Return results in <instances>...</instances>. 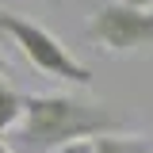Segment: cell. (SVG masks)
Masks as SVG:
<instances>
[{"mask_svg":"<svg viewBox=\"0 0 153 153\" xmlns=\"http://www.w3.org/2000/svg\"><path fill=\"white\" fill-rule=\"evenodd\" d=\"M57 153H92V138H80V142H69V146H61Z\"/></svg>","mask_w":153,"mask_h":153,"instance_id":"cell-6","label":"cell"},{"mask_svg":"<svg viewBox=\"0 0 153 153\" xmlns=\"http://www.w3.org/2000/svg\"><path fill=\"white\" fill-rule=\"evenodd\" d=\"M4 73H8V61H4V57H0V76H4Z\"/></svg>","mask_w":153,"mask_h":153,"instance_id":"cell-8","label":"cell"},{"mask_svg":"<svg viewBox=\"0 0 153 153\" xmlns=\"http://www.w3.org/2000/svg\"><path fill=\"white\" fill-rule=\"evenodd\" d=\"M123 4H130V8H153V0H123Z\"/></svg>","mask_w":153,"mask_h":153,"instance_id":"cell-7","label":"cell"},{"mask_svg":"<svg viewBox=\"0 0 153 153\" xmlns=\"http://www.w3.org/2000/svg\"><path fill=\"white\" fill-rule=\"evenodd\" d=\"M23 103H27V96L19 92V88H12V84L0 76V138L23 119Z\"/></svg>","mask_w":153,"mask_h":153,"instance_id":"cell-5","label":"cell"},{"mask_svg":"<svg viewBox=\"0 0 153 153\" xmlns=\"http://www.w3.org/2000/svg\"><path fill=\"white\" fill-rule=\"evenodd\" d=\"M0 35L8 38V42H16V50L35 65L38 73L54 76V80H65V84H80V88L92 84V69L80 65L61 46V38L50 35L46 27H38L35 19L16 16V12H0Z\"/></svg>","mask_w":153,"mask_h":153,"instance_id":"cell-2","label":"cell"},{"mask_svg":"<svg viewBox=\"0 0 153 153\" xmlns=\"http://www.w3.org/2000/svg\"><path fill=\"white\" fill-rule=\"evenodd\" d=\"M0 153H12V149H8V146H4V138H0Z\"/></svg>","mask_w":153,"mask_h":153,"instance_id":"cell-9","label":"cell"},{"mask_svg":"<svg viewBox=\"0 0 153 153\" xmlns=\"http://www.w3.org/2000/svg\"><path fill=\"white\" fill-rule=\"evenodd\" d=\"M84 35L100 50H111V54L149 50L153 46V8H130L123 0H107L88 16Z\"/></svg>","mask_w":153,"mask_h":153,"instance_id":"cell-3","label":"cell"},{"mask_svg":"<svg viewBox=\"0 0 153 153\" xmlns=\"http://www.w3.org/2000/svg\"><path fill=\"white\" fill-rule=\"evenodd\" d=\"M111 130H126V119L119 111H111L107 103L69 96V92H38V96H27V103H23L16 149L19 153H57L69 142L111 134Z\"/></svg>","mask_w":153,"mask_h":153,"instance_id":"cell-1","label":"cell"},{"mask_svg":"<svg viewBox=\"0 0 153 153\" xmlns=\"http://www.w3.org/2000/svg\"><path fill=\"white\" fill-rule=\"evenodd\" d=\"M92 153H153V138H146V134H126V130L96 134L92 138Z\"/></svg>","mask_w":153,"mask_h":153,"instance_id":"cell-4","label":"cell"}]
</instances>
